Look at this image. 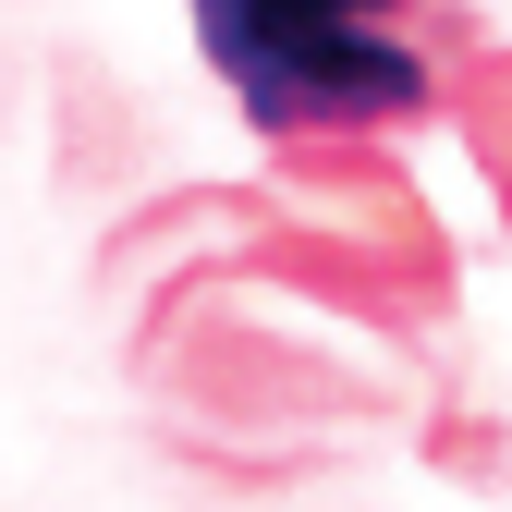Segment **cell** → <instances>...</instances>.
I'll return each mask as SVG.
<instances>
[{
  "label": "cell",
  "mask_w": 512,
  "mask_h": 512,
  "mask_svg": "<svg viewBox=\"0 0 512 512\" xmlns=\"http://www.w3.org/2000/svg\"><path fill=\"white\" fill-rule=\"evenodd\" d=\"M403 13L415 0H196V37L269 135H354L427 98Z\"/></svg>",
  "instance_id": "obj_1"
}]
</instances>
